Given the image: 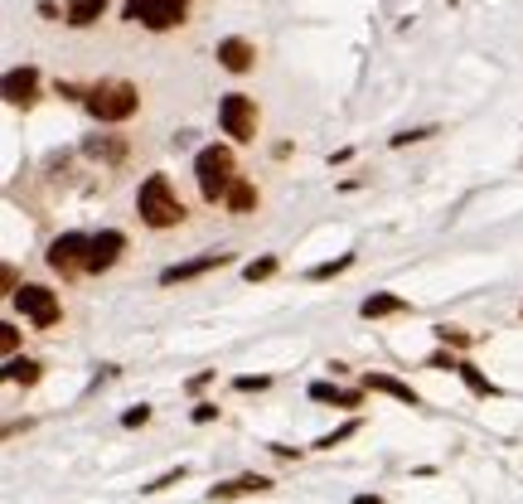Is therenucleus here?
Returning <instances> with one entry per match:
<instances>
[{"instance_id": "nucleus-21", "label": "nucleus", "mask_w": 523, "mask_h": 504, "mask_svg": "<svg viewBox=\"0 0 523 504\" xmlns=\"http://www.w3.org/2000/svg\"><path fill=\"white\" fill-rule=\"evenodd\" d=\"M349 267H354V252H344V257H335V262H320V267H310V282H330V277L349 272Z\"/></svg>"}, {"instance_id": "nucleus-26", "label": "nucleus", "mask_w": 523, "mask_h": 504, "mask_svg": "<svg viewBox=\"0 0 523 504\" xmlns=\"http://www.w3.org/2000/svg\"><path fill=\"white\" fill-rule=\"evenodd\" d=\"M436 335H441V345H470V335L456 325H436Z\"/></svg>"}, {"instance_id": "nucleus-30", "label": "nucleus", "mask_w": 523, "mask_h": 504, "mask_svg": "<svg viewBox=\"0 0 523 504\" xmlns=\"http://www.w3.org/2000/svg\"><path fill=\"white\" fill-rule=\"evenodd\" d=\"M218 417V403H199V408H194V422H214Z\"/></svg>"}, {"instance_id": "nucleus-6", "label": "nucleus", "mask_w": 523, "mask_h": 504, "mask_svg": "<svg viewBox=\"0 0 523 504\" xmlns=\"http://www.w3.org/2000/svg\"><path fill=\"white\" fill-rule=\"evenodd\" d=\"M88 243H93V238H83V233H63V238L49 243L44 262H49L59 277H78V272H88Z\"/></svg>"}, {"instance_id": "nucleus-13", "label": "nucleus", "mask_w": 523, "mask_h": 504, "mask_svg": "<svg viewBox=\"0 0 523 504\" xmlns=\"http://www.w3.org/2000/svg\"><path fill=\"white\" fill-rule=\"evenodd\" d=\"M102 15H107V0H68V5H63V20H68L73 30H93Z\"/></svg>"}, {"instance_id": "nucleus-1", "label": "nucleus", "mask_w": 523, "mask_h": 504, "mask_svg": "<svg viewBox=\"0 0 523 504\" xmlns=\"http://www.w3.org/2000/svg\"><path fill=\"white\" fill-rule=\"evenodd\" d=\"M136 214L146 228H180L185 223V204H180V194L170 189L165 175H151L146 185L136 189Z\"/></svg>"}, {"instance_id": "nucleus-14", "label": "nucleus", "mask_w": 523, "mask_h": 504, "mask_svg": "<svg viewBox=\"0 0 523 504\" xmlns=\"http://www.w3.org/2000/svg\"><path fill=\"white\" fill-rule=\"evenodd\" d=\"M262 490H272V480L267 475H238V480H228V485H214L209 490V500H233V495H262Z\"/></svg>"}, {"instance_id": "nucleus-18", "label": "nucleus", "mask_w": 523, "mask_h": 504, "mask_svg": "<svg viewBox=\"0 0 523 504\" xmlns=\"http://www.w3.org/2000/svg\"><path fill=\"white\" fill-rule=\"evenodd\" d=\"M223 204H228L233 214H252V209H257V185H252V180H243V175H238V185L228 189V199H223Z\"/></svg>"}, {"instance_id": "nucleus-23", "label": "nucleus", "mask_w": 523, "mask_h": 504, "mask_svg": "<svg viewBox=\"0 0 523 504\" xmlns=\"http://www.w3.org/2000/svg\"><path fill=\"white\" fill-rule=\"evenodd\" d=\"M354 432H359V422H344V427H335V432H325V437L315 441V446H320V451H335L339 441H349Z\"/></svg>"}, {"instance_id": "nucleus-3", "label": "nucleus", "mask_w": 523, "mask_h": 504, "mask_svg": "<svg viewBox=\"0 0 523 504\" xmlns=\"http://www.w3.org/2000/svg\"><path fill=\"white\" fill-rule=\"evenodd\" d=\"M83 107H88V117H97V122H126V117H136L141 93L131 83H97V88L83 93Z\"/></svg>"}, {"instance_id": "nucleus-12", "label": "nucleus", "mask_w": 523, "mask_h": 504, "mask_svg": "<svg viewBox=\"0 0 523 504\" xmlns=\"http://www.w3.org/2000/svg\"><path fill=\"white\" fill-rule=\"evenodd\" d=\"M364 388L369 393H388V398H398V403H407V408H417L422 398H417V388L412 383H402V378H393V374H369L364 378Z\"/></svg>"}, {"instance_id": "nucleus-29", "label": "nucleus", "mask_w": 523, "mask_h": 504, "mask_svg": "<svg viewBox=\"0 0 523 504\" xmlns=\"http://www.w3.org/2000/svg\"><path fill=\"white\" fill-rule=\"evenodd\" d=\"M0 345H5V354H15V345H20V335H15L10 325H0Z\"/></svg>"}, {"instance_id": "nucleus-5", "label": "nucleus", "mask_w": 523, "mask_h": 504, "mask_svg": "<svg viewBox=\"0 0 523 504\" xmlns=\"http://www.w3.org/2000/svg\"><path fill=\"white\" fill-rule=\"evenodd\" d=\"M218 122L233 141H257V102L247 93H228L218 102Z\"/></svg>"}, {"instance_id": "nucleus-19", "label": "nucleus", "mask_w": 523, "mask_h": 504, "mask_svg": "<svg viewBox=\"0 0 523 504\" xmlns=\"http://www.w3.org/2000/svg\"><path fill=\"white\" fill-rule=\"evenodd\" d=\"M456 374L465 378V388H470V393H475V398H494V383L485 374H480V369H475V364H461V369H456Z\"/></svg>"}, {"instance_id": "nucleus-17", "label": "nucleus", "mask_w": 523, "mask_h": 504, "mask_svg": "<svg viewBox=\"0 0 523 504\" xmlns=\"http://www.w3.org/2000/svg\"><path fill=\"white\" fill-rule=\"evenodd\" d=\"M398 311H407V301H402V296H388V291H378V296H369V301L359 306V315H364V320H378V315H398Z\"/></svg>"}, {"instance_id": "nucleus-9", "label": "nucleus", "mask_w": 523, "mask_h": 504, "mask_svg": "<svg viewBox=\"0 0 523 504\" xmlns=\"http://www.w3.org/2000/svg\"><path fill=\"white\" fill-rule=\"evenodd\" d=\"M0 88H5L10 107H30L34 97H39V68H10Z\"/></svg>"}, {"instance_id": "nucleus-2", "label": "nucleus", "mask_w": 523, "mask_h": 504, "mask_svg": "<svg viewBox=\"0 0 523 504\" xmlns=\"http://www.w3.org/2000/svg\"><path fill=\"white\" fill-rule=\"evenodd\" d=\"M194 180H199V194L218 204V199H228V189L238 185V160L228 146H204L199 156H194Z\"/></svg>"}, {"instance_id": "nucleus-8", "label": "nucleus", "mask_w": 523, "mask_h": 504, "mask_svg": "<svg viewBox=\"0 0 523 504\" xmlns=\"http://www.w3.org/2000/svg\"><path fill=\"white\" fill-rule=\"evenodd\" d=\"M122 252H126V238L117 233V228L93 233V243H88V272H107V267H117Z\"/></svg>"}, {"instance_id": "nucleus-24", "label": "nucleus", "mask_w": 523, "mask_h": 504, "mask_svg": "<svg viewBox=\"0 0 523 504\" xmlns=\"http://www.w3.org/2000/svg\"><path fill=\"white\" fill-rule=\"evenodd\" d=\"M185 475H189V466H175V471H165V475H160V480H151V485H141V490H146V495H155V490H165V485H180Z\"/></svg>"}, {"instance_id": "nucleus-25", "label": "nucleus", "mask_w": 523, "mask_h": 504, "mask_svg": "<svg viewBox=\"0 0 523 504\" xmlns=\"http://www.w3.org/2000/svg\"><path fill=\"white\" fill-rule=\"evenodd\" d=\"M427 136H436V126H417V131H398V136H393V146H412V141H427Z\"/></svg>"}, {"instance_id": "nucleus-22", "label": "nucleus", "mask_w": 523, "mask_h": 504, "mask_svg": "<svg viewBox=\"0 0 523 504\" xmlns=\"http://www.w3.org/2000/svg\"><path fill=\"white\" fill-rule=\"evenodd\" d=\"M272 272H277V257H257V262H247V267H243L247 282H267Z\"/></svg>"}, {"instance_id": "nucleus-7", "label": "nucleus", "mask_w": 523, "mask_h": 504, "mask_svg": "<svg viewBox=\"0 0 523 504\" xmlns=\"http://www.w3.org/2000/svg\"><path fill=\"white\" fill-rule=\"evenodd\" d=\"M15 306L30 315L39 330H49V325H59V315H63V306H59V296L49 291V286H20L15 291Z\"/></svg>"}, {"instance_id": "nucleus-32", "label": "nucleus", "mask_w": 523, "mask_h": 504, "mask_svg": "<svg viewBox=\"0 0 523 504\" xmlns=\"http://www.w3.org/2000/svg\"><path fill=\"white\" fill-rule=\"evenodd\" d=\"M451 5H456V0H451Z\"/></svg>"}, {"instance_id": "nucleus-31", "label": "nucleus", "mask_w": 523, "mask_h": 504, "mask_svg": "<svg viewBox=\"0 0 523 504\" xmlns=\"http://www.w3.org/2000/svg\"><path fill=\"white\" fill-rule=\"evenodd\" d=\"M354 504H383V500H378V495H359V500H354Z\"/></svg>"}, {"instance_id": "nucleus-4", "label": "nucleus", "mask_w": 523, "mask_h": 504, "mask_svg": "<svg viewBox=\"0 0 523 504\" xmlns=\"http://www.w3.org/2000/svg\"><path fill=\"white\" fill-rule=\"evenodd\" d=\"M122 15L131 25H141V30L165 34V30H175V25H185L189 0H126Z\"/></svg>"}, {"instance_id": "nucleus-28", "label": "nucleus", "mask_w": 523, "mask_h": 504, "mask_svg": "<svg viewBox=\"0 0 523 504\" xmlns=\"http://www.w3.org/2000/svg\"><path fill=\"white\" fill-rule=\"evenodd\" d=\"M122 422H126V427H146V422H151V408H131Z\"/></svg>"}, {"instance_id": "nucleus-20", "label": "nucleus", "mask_w": 523, "mask_h": 504, "mask_svg": "<svg viewBox=\"0 0 523 504\" xmlns=\"http://www.w3.org/2000/svg\"><path fill=\"white\" fill-rule=\"evenodd\" d=\"M5 378L30 388V383H39V364H34V359H10V364H5Z\"/></svg>"}, {"instance_id": "nucleus-10", "label": "nucleus", "mask_w": 523, "mask_h": 504, "mask_svg": "<svg viewBox=\"0 0 523 504\" xmlns=\"http://www.w3.org/2000/svg\"><path fill=\"white\" fill-rule=\"evenodd\" d=\"M214 267H228V252H204V257H194V262H180V267H165V272H160V286L194 282V277H204V272H214Z\"/></svg>"}, {"instance_id": "nucleus-16", "label": "nucleus", "mask_w": 523, "mask_h": 504, "mask_svg": "<svg viewBox=\"0 0 523 504\" xmlns=\"http://www.w3.org/2000/svg\"><path fill=\"white\" fill-rule=\"evenodd\" d=\"M310 398H315V403H335V408H359V403H364V393L335 388V383H310Z\"/></svg>"}, {"instance_id": "nucleus-11", "label": "nucleus", "mask_w": 523, "mask_h": 504, "mask_svg": "<svg viewBox=\"0 0 523 504\" xmlns=\"http://www.w3.org/2000/svg\"><path fill=\"white\" fill-rule=\"evenodd\" d=\"M257 63V49L247 44V39H218V68H228V73H247Z\"/></svg>"}, {"instance_id": "nucleus-27", "label": "nucleus", "mask_w": 523, "mask_h": 504, "mask_svg": "<svg viewBox=\"0 0 523 504\" xmlns=\"http://www.w3.org/2000/svg\"><path fill=\"white\" fill-rule=\"evenodd\" d=\"M267 383H272V378H267V374H257V378L247 374V378H238V388H243V393H262Z\"/></svg>"}, {"instance_id": "nucleus-15", "label": "nucleus", "mask_w": 523, "mask_h": 504, "mask_svg": "<svg viewBox=\"0 0 523 504\" xmlns=\"http://www.w3.org/2000/svg\"><path fill=\"white\" fill-rule=\"evenodd\" d=\"M83 156L117 165V160L126 156V141H122V136H88V141H83Z\"/></svg>"}]
</instances>
